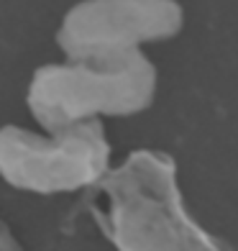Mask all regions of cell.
Here are the masks:
<instances>
[{
  "instance_id": "1",
  "label": "cell",
  "mask_w": 238,
  "mask_h": 251,
  "mask_svg": "<svg viewBox=\"0 0 238 251\" xmlns=\"http://www.w3.org/2000/svg\"><path fill=\"white\" fill-rule=\"evenodd\" d=\"M90 213L116 251H225L185 208L172 156L128 154L90 192Z\"/></svg>"
},
{
  "instance_id": "2",
  "label": "cell",
  "mask_w": 238,
  "mask_h": 251,
  "mask_svg": "<svg viewBox=\"0 0 238 251\" xmlns=\"http://www.w3.org/2000/svg\"><path fill=\"white\" fill-rule=\"evenodd\" d=\"M156 95V67L141 54L123 59H67L33 72L26 105L47 133L146 110Z\"/></svg>"
},
{
  "instance_id": "3",
  "label": "cell",
  "mask_w": 238,
  "mask_h": 251,
  "mask_svg": "<svg viewBox=\"0 0 238 251\" xmlns=\"http://www.w3.org/2000/svg\"><path fill=\"white\" fill-rule=\"evenodd\" d=\"M110 141L100 121L47 136L21 126L0 128V177L10 187L56 195L93 190L110 172Z\"/></svg>"
},
{
  "instance_id": "4",
  "label": "cell",
  "mask_w": 238,
  "mask_h": 251,
  "mask_svg": "<svg viewBox=\"0 0 238 251\" xmlns=\"http://www.w3.org/2000/svg\"><path fill=\"white\" fill-rule=\"evenodd\" d=\"M185 26L177 0H79L64 13L56 44L67 59H123Z\"/></svg>"
},
{
  "instance_id": "5",
  "label": "cell",
  "mask_w": 238,
  "mask_h": 251,
  "mask_svg": "<svg viewBox=\"0 0 238 251\" xmlns=\"http://www.w3.org/2000/svg\"><path fill=\"white\" fill-rule=\"evenodd\" d=\"M0 251H24L18 244V238L13 236V231L0 221Z\"/></svg>"
}]
</instances>
